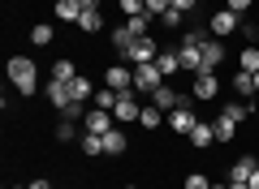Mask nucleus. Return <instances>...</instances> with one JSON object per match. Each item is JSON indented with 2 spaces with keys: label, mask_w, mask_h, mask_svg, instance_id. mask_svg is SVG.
Returning <instances> with one entry per match:
<instances>
[{
  "label": "nucleus",
  "mask_w": 259,
  "mask_h": 189,
  "mask_svg": "<svg viewBox=\"0 0 259 189\" xmlns=\"http://www.w3.org/2000/svg\"><path fill=\"white\" fill-rule=\"evenodd\" d=\"M5 73H9V86L18 90V95H35L39 90V69L30 56H9L5 60Z\"/></svg>",
  "instance_id": "nucleus-1"
},
{
  "label": "nucleus",
  "mask_w": 259,
  "mask_h": 189,
  "mask_svg": "<svg viewBox=\"0 0 259 189\" xmlns=\"http://www.w3.org/2000/svg\"><path fill=\"white\" fill-rule=\"evenodd\" d=\"M160 86H164V73H160V65H156V60L134 65V90H139V95H156Z\"/></svg>",
  "instance_id": "nucleus-2"
},
{
  "label": "nucleus",
  "mask_w": 259,
  "mask_h": 189,
  "mask_svg": "<svg viewBox=\"0 0 259 189\" xmlns=\"http://www.w3.org/2000/svg\"><path fill=\"white\" fill-rule=\"evenodd\" d=\"M143 103H139V90H121L117 108H112V116H117V125H130V120H139Z\"/></svg>",
  "instance_id": "nucleus-3"
},
{
  "label": "nucleus",
  "mask_w": 259,
  "mask_h": 189,
  "mask_svg": "<svg viewBox=\"0 0 259 189\" xmlns=\"http://www.w3.org/2000/svg\"><path fill=\"white\" fill-rule=\"evenodd\" d=\"M108 129H117V116H112V112H104V108H91L82 116V134H108Z\"/></svg>",
  "instance_id": "nucleus-4"
},
{
  "label": "nucleus",
  "mask_w": 259,
  "mask_h": 189,
  "mask_svg": "<svg viewBox=\"0 0 259 189\" xmlns=\"http://www.w3.org/2000/svg\"><path fill=\"white\" fill-rule=\"evenodd\" d=\"M212 39H225V35H233V30H242V18L233 9H221V13H212Z\"/></svg>",
  "instance_id": "nucleus-5"
},
{
  "label": "nucleus",
  "mask_w": 259,
  "mask_h": 189,
  "mask_svg": "<svg viewBox=\"0 0 259 189\" xmlns=\"http://www.w3.org/2000/svg\"><path fill=\"white\" fill-rule=\"evenodd\" d=\"M190 95L194 99H216V95H221V73H194Z\"/></svg>",
  "instance_id": "nucleus-6"
},
{
  "label": "nucleus",
  "mask_w": 259,
  "mask_h": 189,
  "mask_svg": "<svg viewBox=\"0 0 259 189\" xmlns=\"http://www.w3.org/2000/svg\"><path fill=\"white\" fill-rule=\"evenodd\" d=\"M221 60H225V43L221 39H207L203 43V60H199V73H221Z\"/></svg>",
  "instance_id": "nucleus-7"
},
{
  "label": "nucleus",
  "mask_w": 259,
  "mask_h": 189,
  "mask_svg": "<svg viewBox=\"0 0 259 189\" xmlns=\"http://www.w3.org/2000/svg\"><path fill=\"white\" fill-rule=\"evenodd\" d=\"M156 56H160L156 39H151V35H143V39H134V47L125 52V60H134V65H147V60H156Z\"/></svg>",
  "instance_id": "nucleus-8"
},
{
  "label": "nucleus",
  "mask_w": 259,
  "mask_h": 189,
  "mask_svg": "<svg viewBox=\"0 0 259 189\" xmlns=\"http://www.w3.org/2000/svg\"><path fill=\"white\" fill-rule=\"evenodd\" d=\"M104 86H112V90H134V69H125V65H108V69H104Z\"/></svg>",
  "instance_id": "nucleus-9"
},
{
  "label": "nucleus",
  "mask_w": 259,
  "mask_h": 189,
  "mask_svg": "<svg viewBox=\"0 0 259 189\" xmlns=\"http://www.w3.org/2000/svg\"><path fill=\"white\" fill-rule=\"evenodd\" d=\"M194 125H199V116H194V108H190V103H182V108H173V112H168V129H177V134H186V138H190V129Z\"/></svg>",
  "instance_id": "nucleus-10"
},
{
  "label": "nucleus",
  "mask_w": 259,
  "mask_h": 189,
  "mask_svg": "<svg viewBox=\"0 0 259 189\" xmlns=\"http://www.w3.org/2000/svg\"><path fill=\"white\" fill-rule=\"evenodd\" d=\"M44 95H48V103H52V108H69V103H74V95H69V82H56V78H48Z\"/></svg>",
  "instance_id": "nucleus-11"
},
{
  "label": "nucleus",
  "mask_w": 259,
  "mask_h": 189,
  "mask_svg": "<svg viewBox=\"0 0 259 189\" xmlns=\"http://www.w3.org/2000/svg\"><path fill=\"white\" fill-rule=\"evenodd\" d=\"M151 103H156L160 112H173V108H182V103H190V99H186V95H177V90L164 82V86H160L156 95H151Z\"/></svg>",
  "instance_id": "nucleus-12"
},
{
  "label": "nucleus",
  "mask_w": 259,
  "mask_h": 189,
  "mask_svg": "<svg viewBox=\"0 0 259 189\" xmlns=\"http://www.w3.org/2000/svg\"><path fill=\"white\" fill-rule=\"evenodd\" d=\"M212 142H216V125H212V120H199V125L190 129V146H194V151H207Z\"/></svg>",
  "instance_id": "nucleus-13"
},
{
  "label": "nucleus",
  "mask_w": 259,
  "mask_h": 189,
  "mask_svg": "<svg viewBox=\"0 0 259 189\" xmlns=\"http://www.w3.org/2000/svg\"><path fill=\"white\" fill-rule=\"evenodd\" d=\"M125 151H130V138L121 134V129H108V134H104V155L117 159V155H125Z\"/></svg>",
  "instance_id": "nucleus-14"
},
{
  "label": "nucleus",
  "mask_w": 259,
  "mask_h": 189,
  "mask_svg": "<svg viewBox=\"0 0 259 189\" xmlns=\"http://www.w3.org/2000/svg\"><path fill=\"white\" fill-rule=\"evenodd\" d=\"M69 95H74V103H87V99H95V86H91V78H87V73H78V78L69 82Z\"/></svg>",
  "instance_id": "nucleus-15"
},
{
  "label": "nucleus",
  "mask_w": 259,
  "mask_h": 189,
  "mask_svg": "<svg viewBox=\"0 0 259 189\" xmlns=\"http://www.w3.org/2000/svg\"><path fill=\"white\" fill-rule=\"evenodd\" d=\"M164 120H168V112H160L156 103H143V112H139V125L143 129H160Z\"/></svg>",
  "instance_id": "nucleus-16"
},
{
  "label": "nucleus",
  "mask_w": 259,
  "mask_h": 189,
  "mask_svg": "<svg viewBox=\"0 0 259 189\" xmlns=\"http://www.w3.org/2000/svg\"><path fill=\"white\" fill-rule=\"evenodd\" d=\"M78 30H82V35H100V30H104V13L100 9H87L82 18H78Z\"/></svg>",
  "instance_id": "nucleus-17"
},
{
  "label": "nucleus",
  "mask_w": 259,
  "mask_h": 189,
  "mask_svg": "<svg viewBox=\"0 0 259 189\" xmlns=\"http://www.w3.org/2000/svg\"><path fill=\"white\" fill-rule=\"evenodd\" d=\"M56 18H61V22H78V18H82V0H56Z\"/></svg>",
  "instance_id": "nucleus-18"
},
{
  "label": "nucleus",
  "mask_w": 259,
  "mask_h": 189,
  "mask_svg": "<svg viewBox=\"0 0 259 189\" xmlns=\"http://www.w3.org/2000/svg\"><path fill=\"white\" fill-rule=\"evenodd\" d=\"M259 163L250 159V155H242V159H233L229 163V180H250V172H255Z\"/></svg>",
  "instance_id": "nucleus-19"
},
{
  "label": "nucleus",
  "mask_w": 259,
  "mask_h": 189,
  "mask_svg": "<svg viewBox=\"0 0 259 189\" xmlns=\"http://www.w3.org/2000/svg\"><path fill=\"white\" fill-rule=\"evenodd\" d=\"M212 125H216V142H233V134H238V120H233V116H225V112H221Z\"/></svg>",
  "instance_id": "nucleus-20"
},
{
  "label": "nucleus",
  "mask_w": 259,
  "mask_h": 189,
  "mask_svg": "<svg viewBox=\"0 0 259 189\" xmlns=\"http://www.w3.org/2000/svg\"><path fill=\"white\" fill-rule=\"evenodd\" d=\"M130 47H134V35H130V26H112V52L125 56Z\"/></svg>",
  "instance_id": "nucleus-21"
},
{
  "label": "nucleus",
  "mask_w": 259,
  "mask_h": 189,
  "mask_svg": "<svg viewBox=\"0 0 259 189\" xmlns=\"http://www.w3.org/2000/svg\"><path fill=\"white\" fill-rule=\"evenodd\" d=\"M156 65H160V73H164V78H173V73L182 69V56H177V52H168V47H164V52L156 56Z\"/></svg>",
  "instance_id": "nucleus-22"
},
{
  "label": "nucleus",
  "mask_w": 259,
  "mask_h": 189,
  "mask_svg": "<svg viewBox=\"0 0 259 189\" xmlns=\"http://www.w3.org/2000/svg\"><path fill=\"white\" fill-rule=\"evenodd\" d=\"M117 99H121V90H112V86H104V90H95V108H104V112H112L117 108Z\"/></svg>",
  "instance_id": "nucleus-23"
},
{
  "label": "nucleus",
  "mask_w": 259,
  "mask_h": 189,
  "mask_svg": "<svg viewBox=\"0 0 259 189\" xmlns=\"http://www.w3.org/2000/svg\"><path fill=\"white\" fill-rule=\"evenodd\" d=\"M52 78L56 82H74L78 78V65L74 60H52Z\"/></svg>",
  "instance_id": "nucleus-24"
},
{
  "label": "nucleus",
  "mask_w": 259,
  "mask_h": 189,
  "mask_svg": "<svg viewBox=\"0 0 259 189\" xmlns=\"http://www.w3.org/2000/svg\"><path fill=\"white\" fill-rule=\"evenodd\" d=\"M225 116H233V120H238V125H242V120H246L250 116V112H255V108H250V103H242V99H229V103H225Z\"/></svg>",
  "instance_id": "nucleus-25"
},
{
  "label": "nucleus",
  "mask_w": 259,
  "mask_h": 189,
  "mask_svg": "<svg viewBox=\"0 0 259 189\" xmlns=\"http://www.w3.org/2000/svg\"><path fill=\"white\" fill-rule=\"evenodd\" d=\"M238 65H242V73H259V47H242V56H238Z\"/></svg>",
  "instance_id": "nucleus-26"
},
{
  "label": "nucleus",
  "mask_w": 259,
  "mask_h": 189,
  "mask_svg": "<svg viewBox=\"0 0 259 189\" xmlns=\"http://www.w3.org/2000/svg\"><path fill=\"white\" fill-rule=\"evenodd\" d=\"M151 22H156L151 13H139V18H125V26H130V35H134V39H143V35H147V26H151Z\"/></svg>",
  "instance_id": "nucleus-27"
},
{
  "label": "nucleus",
  "mask_w": 259,
  "mask_h": 189,
  "mask_svg": "<svg viewBox=\"0 0 259 189\" xmlns=\"http://www.w3.org/2000/svg\"><path fill=\"white\" fill-rule=\"evenodd\" d=\"M52 35H56V30L48 26V22H39V26H30V43H35V47H48V43H52Z\"/></svg>",
  "instance_id": "nucleus-28"
},
{
  "label": "nucleus",
  "mask_w": 259,
  "mask_h": 189,
  "mask_svg": "<svg viewBox=\"0 0 259 189\" xmlns=\"http://www.w3.org/2000/svg\"><path fill=\"white\" fill-rule=\"evenodd\" d=\"M82 155H87V159L104 155V138H100V134H82Z\"/></svg>",
  "instance_id": "nucleus-29"
},
{
  "label": "nucleus",
  "mask_w": 259,
  "mask_h": 189,
  "mask_svg": "<svg viewBox=\"0 0 259 189\" xmlns=\"http://www.w3.org/2000/svg\"><path fill=\"white\" fill-rule=\"evenodd\" d=\"M233 90L250 103V95H255V78H250V73H238V78H233Z\"/></svg>",
  "instance_id": "nucleus-30"
},
{
  "label": "nucleus",
  "mask_w": 259,
  "mask_h": 189,
  "mask_svg": "<svg viewBox=\"0 0 259 189\" xmlns=\"http://www.w3.org/2000/svg\"><path fill=\"white\" fill-rule=\"evenodd\" d=\"M74 134H78V120H56V142H74Z\"/></svg>",
  "instance_id": "nucleus-31"
},
{
  "label": "nucleus",
  "mask_w": 259,
  "mask_h": 189,
  "mask_svg": "<svg viewBox=\"0 0 259 189\" xmlns=\"http://www.w3.org/2000/svg\"><path fill=\"white\" fill-rule=\"evenodd\" d=\"M121 5V13L125 18H139V13H147V0H117Z\"/></svg>",
  "instance_id": "nucleus-32"
},
{
  "label": "nucleus",
  "mask_w": 259,
  "mask_h": 189,
  "mask_svg": "<svg viewBox=\"0 0 259 189\" xmlns=\"http://www.w3.org/2000/svg\"><path fill=\"white\" fill-rule=\"evenodd\" d=\"M182 189H212V176H203V172H190Z\"/></svg>",
  "instance_id": "nucleus-33"
},
{
  "label": "nucleus",
  "mask_w": 259,
  "mask_h": 189,
  "mask_svg": "<svg viewBox=\"0 0 259 189\" xmlns=\"http://www.w3.org/2000/svg\"><path fill=\"white\" fill-rule=\"evenodd\" d=\"M168 9H173V5H168V0H147V13H151V18H164Z\"/></svg>",
  "instance_id": "nucleus-34"
},
{
  "label": "nucleus",
  "mask_w": 259,
  "mask_h": 189,
  "mask_svg": "<svg viewBox=\"0 0 259 189\" xmlns=\"http://www.w3.org/2000/svg\"><path fill=\"white\" fill-rule=\"evenodd\" d=\"M160 26H168V30H177V26H182V13H177V9H168L164 18H160Z\"/></svg>",
  "instance_id": "nucleus-35"
},
{
  "label": "nucleus",
  "mask_w": 259,
  "mask_h": 189,
  "mask_svg": "<svg viewBox=\"0 0 259 189\" xmlns=\"http://www.w3.org/2000/svg\"><path fill=\"white\" fill-rule=\"evenodd\" d=\"M250 5H255V0H225V9H233V13H238V18H242V13L250 9Z\"/></svg>",
  "instance_id": "nucleus-36"
},
{
  "label": "nucleus",
  "mask_w": 259,
  "mask_h": 189,
  "mask_svg": "<svg viewBox=\"0 0 259 189\" xmlns=\"http://www.w3.org/2000/svg\"><path fill=\"white\" fill-rule=\"evenodd\" d=\"M168 5H173V9H177V13H190V9H194V5H199V0H168Z\"/></svg>",
  "instance_id": "nucleus-37"
},
{
  "label": "nucleus",
  "mask_w": 259,
  "mask_h": 189,
  "mask_svg": "<svg viewBox=\"0 0 259 189\" xmlns=\"http://www.w3.org/2000/svg\"><path fill=\"white\" fill-rule=\"evenodd\" d=\"M26 189H52V185H48V180H44V176H39V180H30V185H26Z\"/></svg>",
  "instance_id": "nucleus-38"
},
{
  "label": "nucleus",
  "mask_w": 259,
  "mask_h": 189,
  "mask_svg": "<svg viewBox=\"0 0 259 189\" xmlns=\"http://www.w3.org/2000/svg\"><path fill=\"white\" fill-rule=\"evenodd\" d=\"M246 185H250V189H259V168L250 172V180H246Z\"/></svg>",
  "instance_id": "nucleus-39"
},
{
  "label": "nucleus",
  "mask_w": 259,
  "mask_h": 189,
  "mask_svg": "<svg viewBox=\"0 0 259 189\" xmlns=\"http://www.w3.org/2000/svg\"><path fill=\"white\" fill-rule=\"evenodd\" d=\"M87 9H100V0H82V13H87Z\"/></svg>",
  "instance_id": "nucleus-40"
},
{
  "label": "nucleus",
  "mask_w": 259,
  "mask_h": 189,
  "mask_svg": "<svg viewBox=\"0 0 259 189\" xmlns=\"http://www.w3.org/2000/svg\"><path fill=\"white\" fill-rule=\"evenodd\" d=\"M229 189H250V185H246V180H229Z\"/></svg>",
  "instance_id": "nucleus-41"
},
{
  "label": "nucleus",
  "mask_w": 259,
  "mask_h": 189,
  "mask_svg": "<svg viewBox=\"0 0 259 189\" xmlns=\"http://www.w3.org/2000/svg\"><path fill=\"white\" fill-rule=\"evenodd\" d=\"M212 189H229V185H221V180H212Z\"/></svg>",
  "instance_id": "nucleus-42"
},
{
  "label": "nucleus",
  "mask_w": 259,
  "mask_h": 189,
  "mask_svg": "<svg viewBox=\"0 0 259 189\" xmlns=\"http://www.w3.org/2000/svg\"><path fill=\"white\" fill-rule=\"evenodd\" d=\"M250 78H255V95H259V73H250Z\"/></svg>",
  "instance_id": "nucleus-43"
},
{
  "label": "nucleus",
  "mask_w": 259,
  "mask_h": 189,
  "mask_svg": "<svg viewBox=\"0 0 259 189\" xmlns=\"http://www.w3.org/2000/svg\"><path fill=\"white\" fill-rule=\"evenodd\" d=\"M250 108H255V116H259V103H250Z\"/></svg>",
  "instance_id": "nucleus-44"
},
{
  "label": "nucleus",
  "mask_w": 259,
  "mask_h": 189,
  "mask_svg": "<svg viewBox=\"0 0 259 189\" xmlns=\"http://www.w3.org/2000/svg\"><path fill=\"white\" fill-rule=\"evenodd\" d=\"M9 189H26V185H9Z\"/></svg>",
  "instance_id": "nucleus-45"
}]
</instances>
